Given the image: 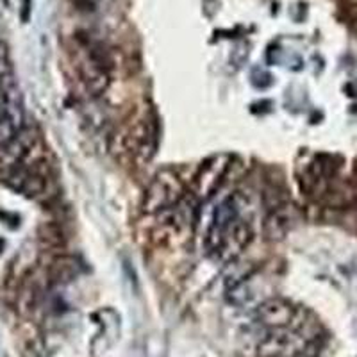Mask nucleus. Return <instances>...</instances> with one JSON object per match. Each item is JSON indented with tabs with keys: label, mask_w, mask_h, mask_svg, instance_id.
<instances>
[{
	"label": "nucleus",
	"mask_w": 357,
	"mask_h": 357,
	"mask_svg": "<svg viewBox=\"0 0 357 357\" xmlns=\"http://www.w3.org/2000/svg\"><path fill=\"white\" fill-rule=\"evenodd\" d=\"M184 197H186L184 184L178 175L172 170H161L152 178V183L149 184L143 195V211L151 215L167 211L181 202Z\"/></svg>",
	"instance_id": "1"
},
{
	"label": "nucleus",
	"mask_w": 357,
	"mask_h": 357,
	"mask_svg": "<svg viewBox=\"0 0 357 357\" xmlns=\"http://www.w3.org/2000/svg\"><path fill=\"white\" fill-rule=\"evenodd\" d=\"M236 218H240V206H238L236 197H229L215 209L209 229L206 232V238H204V247H206V252L209 256H220L225 234H227L229 227H231Z\"/></svg>",
	"instance_id": "2"
},
{
	"label": "nucleus",
	"mask_w": 357,
	"mask_h": 357,
	"mask_svg": "<svg viewBox=\"0 0 357 357\" xmlns=\"http://www.w3.org/2000/svg\"><path fill=\"white\" fill-rule=\"evenodd\" d=\"M231 167V158L227 154L213 155L200 167L199 174L195 177V197L199 200L211 199L220 186L223 178L227 175Z\"/></svg>",
	"instance_id": "3"
},
{
	"label": "nucleus",
	"mask_w": 357,
	"mask_h": 357,
	"mask_svg": "<svg viewBox=\"0 0 357 357\" xmlns=\"http://www.w3.org/2000/svg\"><path fill=\"white\" fill-rule=\"evenodd\" d=\"M296 312L298 311L284 298H268L257 305L254 318H256V324H259L264 329L277 331L291 325Z\"/></svg>",
	"instance_id": "4"
},
{
	"label": "nucleus",
	"mask_w": 357,
	"mask_h": 357,
	"mask_svg": "<svg viewBox=\"0 0 357 357\" xmlns=\"http://www.w3.org/2000/svg\"><path fill=\"white\" fill-rule=\"evenodd\" d=\"M252 240V227L250 223L245 222L243 218H236L232 222V225L229 227L227 234H225V240H223L222 245V252H220V256L222 259L231 261L234 257H238L241 252L245 250L248 243Z\"/></svg>",
	"instance_id": "5"
},
{
	"label": "nucleus",
	"mask_w": 357,
	"mask_h": 357,
	"mask_svg": "<svg viewBox=\"0 0 357 357\" xmlns=\"http://www.w3.org/2000/svg\"><path fill=\"white\" fill-rule=\"evenodd\" d=\"M25 129V113L22 107L20 95L9 104L4 116L0 118V146L8 145Z\"/></svg>",
	"instance_id": "6"
},
{
	"label": "nucleus",
	"mask_w": 357,
	"mask_h": 357,
	"mask_svg": "<svg viewBox=\"0 0 357 357\" xmlns=\"http://www.w3.org/2000/svg\"><path fill=\"white\" fill-rule=\"evenodd\" d=\"M34 139H36V136L31 130L24 129L13 142H9L4 146H0V161L8 165V167L18 165L29 154Z\"/></svg>",
	"instance_id": "7"
},
{
	"label": "nucleus",
	"mask_w": 357,
	"mask_h": 357,
	"mask_svg": "<svg viewBox=\"0 0 357 357\" xmlns=\"http://www.w3.org/2000/svg\"><path fill=\"white\" fill-rule=\"evenodd\" d=\"M9 183L15 190L22 191L25 195H40L45 188V181L41 175L27 170V168H15L9 175Z\"/></svg>",
	"instance_id": "8"
},
{
	"label": "nucleus",
	"mask_w": 357,
	"mask_h": 357,
	"mask_svg": "<svg viewBox=\"0 0 357 357\" xmlns=\"http://www.w3.org/2000/svg\"><path fill=\"white\" fill-rule=\"evenodd\" d=\"M81 273V264L73 257H59L52 264V277L57 282H70Z\"/></svg>",
	"instance_id": "9"
},
{
	"label": "nucleus",
	"mask_w": 357,
	"mask_h": 357,
	"mask_svg": "<svg viewBox=\"0 0 357 357\" xmlns=\"http://www.w3.org/2000/svg\"><path fill=\"white\" fill-rule=\"evenodd\" d=\"M8 77V52H6V47L0 43V82Z\"/></svg>",
	"instance_id": "10"
}]
</instances>
